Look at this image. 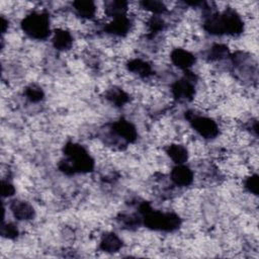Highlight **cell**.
Listing matches in <instances>:
<instances>
[{
  "mask_svg": "<svg viewBox=\"0 0 259 259\" xmlns=\"http://www.w3.org/2000/svg\"><path fill=\"white\" fill-rule=\"evenodd\" d=\"M24 95L28 101L33 102V103L40 102L45 98V93H44L42 89L35 84L28 85L24 89Z\"/></svg>",
  "mask_w": 259,
  "mask_h": 259,
  "instance_id": "cell-18",
  "label": "cell"
},
{
  "mask_svg": "<svg viewBox=\"0 0 259 259\" xmlns=\"http://www.w3.org/2000/svg\"><path fill=\"white\" fill-rule=\"evenodd\" d=\"M143 214L144 225L154 231L173 232L181 225V219L175 212H162L154 210L151 205L144 201L140 204V210Z\"/></svg>",
  "mask_w": 259,
  "mask_h": 259,
  "instance_id": "cell-3",
  "label": "cell"
},
{
  "mask_svg": "<svg viewBox=\"0 0 259 259\" xmlns=\"http://www.w3.org/2000/svg\"><path fill=\"white\" fill-rule=\"evenodd\" d=\"M121 247H122L121 239L112 232H108L102 235L101 240L99 242L100 250L106 253L117 252L121 249Z\"/></svg>",
  "mask_w": 259,
  "mask_h": 259,
  "instance_id": "cell-12",
  "label": "cell"
},
{
  "mask_svg": "<svg viewBox=\"0 0 259 259\" xmlns=\"http://www.w3.org/2000/svg\"><path fill=\"white\" fill-rule=\"evenodd\" d=\"M140 5L143 10H146L153 15H160L167 11L166 5L160 1H143Z\"/></svg>",
  "mask_w": 259,
  "mask_h": 259,
  "instance_id": "cell-19",
  "label": "cell"
},
{
  "mask_svg": "<svg viewBox=\"0 0 259 259\" xmlns=\"http://www.w3.org/2000/svg\"><path fill=\"white\" fill-rule=\"evenodd\" d=\"M106 98L116 106H122L128 101L130 96L120 88H112L106 92Z\"/></svg>",
  "mask_w": 259,
  "mask_h": 259,
  "instance_id": "cell-16",
  "label": "cell"
},
{
  "mask_svg": "<svg viewBox=\"0 0 259 259\" xmlns=\"http://www.w3.org/2000/svg\"><path fill=\"white\" fill-rule=\"evenodd\" d=\"M10 211L18 221H29L34 218V208L30 203L21 199H14L9 204Z\"/></svg>",
  "mask_w": 259,
  "mask_h": 259,
  "instance_id": "cell-9",
  "label": "cell"
},
{
  "mask_svg": "<svg viewBox=\"0 0 259 259\" xmlns=\"http://www.w3.org/2000/svg\"><path fill=\"white\" fill-rule=\"evenodd\" d=\"M20 25L26 35L37 40L45 39L51 34L50 17L49 14L44 11L30 12L24 16Z\"/></svg>",
  "mask_w": 259,
  "mask_h": 259,
  "instance_id": "cell-4",
  "label": "cell"
},
{
  "mask_svg": "<svg viewBox=\"0 0 259 259\" xmlns=\"http://www.w3.org/2000/svg\"><path fill=\"white\" fill-rule=\"evenodd\" d=\"M65 159L59 164V169L65 174L87 173L93 170L94 161L86 149L76 143L69 142L64 147Z\"/></svg>",
  "mask_w": 259,
  "mask_h": 259,
  "instance_id": "cell-2",
  "label": "cell"
},
{
  "mask_svg": "<svg viewBox=\"0 0 259 259\" xmlns=\"http://www.w3.org/2000/svg\"><path fill=\"white\" fill-rule=\"evenodd\" d=\"M244 187L248 192L254 195H257L258 194V175L251 174L247 176L244 180Z\"/></svg>",
  "mask_w": 259,
  "mask_h": 259,
  "instance_id": "cell-21",
  "label": "cell"
},
{
  "mask_svg": "<svg viewBox=\"0 0 259 259\" xmlns=\"http://www.w3.org/2000/svg\"><path fill=\"white\" fill-rule=\"evenodd\" d=\"M52 42L56 50L66 51L73 46V36L69 30L65 28H57L54 30Z\"/></svg>",
  "mask_w": 259,
  "mask_h": 259,
  "instance_id": "cell-11",
  "label": "cell"
},
{
  "mask_svg": "<svg viewBox=\"0 0 259 259\" xmlns=\"http://www.w3.org/2000/svg\"><path fill=\"white\" fill-rule=\"evenodd\" d=\"M229 55V50L226 45L223 44H215L213 45L210 50L208 51V59L210 61H222L226 58H228Z\"/></svg>",
  "mask_w": 259,
  "mask_h": 259,
  "instance_id": "cell-17",
  "label": "cell"
},
{
  "mask_svg": "<svg viewBox=\"0 0 259 259\" xmlns=\"http://www.w3.org/2000/svg\"><path fill=\"white\" fill-rule=\"evenodd\" d=\"M104 29L107 33L113 36L122 37L130 33L132 29V21L126 15L115 17L105 25Z\"/></svg>",
  "mask_w": 259,
  "mask_h": 259,
  "instance_id": "cell-8",
  "label": "cell"
},
{
  "mask_svg": "<svg viewBox=\"0 0 259 259\" xmlns=\"http://www.w3.org/2000/svg\"><path fill=\"white\" fill-rule=\"evenodd\" d=\"M15 193L14 185L8 180H2V196L3 197H10Z\"/></svg>",
  "mask_w": 259,
  "mask_h": 259,
  "instance_id": "cell-22",
  "label": "cell"
},
{
  "mask_svg": "<svg viewBox=\"0 0 259 259\" xmlns=\"http://www.w3.org/2000/svg\"><path fill=\"white\" fill-rule=\"evenodd\" d=\"M1 235L7 239H15L19 235V230L17 226L13 223H2Z\"/></svg>",
  "mask_w": 259,
  "mask_h": 259,
  "instance_id": "cell-20",
  "label": "cell"
},
{
  "mask_svg": "<svg viewBox=\"0 0 259 259\" xmlns=\"http://www.w3.org/2000/svg\"><path fill=\"white\" fill-rule=\"evenodd\" d=\"M166 154L173 161V163H175V165L186 163L189 156L187 148L179 143H173L167 146Z\"/></svg>",
  "mask_w": 259,
  "mask_h": 259,
  "instance_id": "cell-13",
  "label": "cell"
},
{
  "mask_svg": "<svg viewBox=\"0 0 259 259\" xmlns=\"http://www.w3.org/2000/svg\"><path fill=\"white\" fill-rule=\"evenodd\" d=\"M170 179L176 185L180 187L189 186L194 180L193 171L184 164L175 165L170 172Z\"/></svg>",
  "mask_w": 259,
  "mask_h": 259,
  "instance_id": "cell-7",
  "label": "cell"
},
{
  "mask_svg": "<svg viewBox=\"0 0 259 259\" xmlns=\"http://www.w3.org/2000/svg\"><path fill=\"white\" fill-rule=\"evenodd\" d=\"M73 7L76 14L83 19H92L96 15L97 6L92 1H75Z\"/></svg>",
  "mask_w": 259,
  "mask_h": 259,
  "instance_id": "cell-15",
  "label": "cell"
},
{
  "mask_svg": "<svg viewBox=\"0 0 259 259\" xmlns=\"http://www.w3.org/2000/svg\"><path fill=\"white\" fill-rule=\"evenodd\" d=\"M126 68L133 74L141 77V78H149L153 75V70L151 65L141 59L131 60L126 64Z\"/></svg>",
  "mask_w": 259,
  "mask_h": 259,
  "instance_id": "cell-14",
  "label": "cell"
},
{
  "mask_svg": "<svg viewBox=\"0 0 259 259\" xmlns=\"http://www.w3.org/2000/svg\"><path fill=\"white\" fill-rule=\"evenodd\" d=\"M170 59L176 67L183 71L190 70L195 63L194 55L181 48L174 49L170 54Z\"/></svg>",
  "mask_w": 259,
  "mask_h": 259,
  "instance_id": "cell-10",
  "label": "cell"
},
{
  "mask_svg": "<svg viewBox=\"0 0 259 259\" xmlns=\"http://www.w3.org/2000/svg\"><path fill=\"white\" fill-rule=\"evenodd\" d=\"M113 136L119 138L124 143H134L137 140L138 133L136 126L126 119L120 118L112 123Z\"/></svg>",
  "mask_w": 259,
  "mask_h": 259,
  "instance_id": "cell-6",
  "label": "cell"
},
{
  "mask_svg": "<svg viewBox=\"0 0 259 259\" xmlns=\"http://www.w3.org/2000/svg\"><path fill=\"white\" fill-rule=\"evenodd\" d=\"M204 29L214 35H239L244 30V21L234 9L228 8L223 12L211 13L203 23Z\"/></svg>",
  "mask_w": 259,
  "mask_h": 259,
  "instance_id": "cell-1",
  "label": "cell"
},
{
  "mask_svg": "<svg viewBox=\"0 0 259 259\" xmlns=\"http://www.w3.org/2000/svg\"><path fill=\"white\" fill-rule=\"evenodd\" d=\"M185 118L188 120L194 132L205 140L215 139L220 135V126L211 117L198 115L193 111H187L185 112Z\"/></svg>",
  "mask_w": 259,
  "mask_h": 259,
  "instance_id": "cell-5",
  "label": "cell"
}]
</instances>
